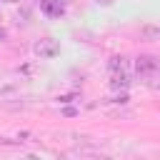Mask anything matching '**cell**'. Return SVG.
I'll list each match as a JSON object with an SVG mask.
<instances>
[{
    "label": "cell",
    "instance_id": "6da1fadb",
    "mask_svg": "<svg viewBox=\"0 0 160 160\" xmlns=\"http://www.w3.org/2000/svg\"><path fill=\"white\" fill-rule=\"evenodd\" d=\"M32 50H35L38 58H55V55H60V45H58V40H52V38L38 40Z\"/></svg>",
    "mask_w": 160,
    "mask_h": 160
},
{
    "label": "cell",
    "instance_id": "7a4b0ae2",
    "mask_svg": "<svg viewBox=\"0 0 160 160\" xmlns=\"http://www.w3.org/2000/svg\"><path fill=\"white\" fill-rule=\"evenodd\" d=\"M135 70H138V75H152L160 70V60L152 55H140L135 60Z\"/></svg>",
    "mask_w": 160,
    "mask_h": 160
},
{
    "label": "cell",
    "instance_id": "3957f363",
    "mask_svg": "<svg viewBox=\"0 0 160 160\" xmlns=\"http://www.w3.org/2000/svg\"><path fill=\"white\" fill-rule=\"evenodd\" d=\"M130 85V78L125 70H112V78H110V88L112 90H128Z\"/></svg>",
    "mask_w": 160,
    "mask_h": 160
},
{
    "label": "cell",
    "instance_id": "277c9868",
    "mask_svg": "<svg viewBox=\"0 0 160 160\" xmlns=\"http://www.w3.org/2000/svg\"><path fill=\"white\" fill-rule=\"evenodd\" d=\"M40 8H42V12L50 15V18H60L62 10H65V5H60L58 0H40Z\"/></svg>",
    "mask_w": 160,
    "mask_h": 160
},
{
    "label": "cell",
    "instance_id": "5b68a950",
    "mask_svg": "<svg viewBox=\"0 0 160 160\" xmlns=\"http://www.w3.org/2000/svg\"><path fill=\"white\" fill-rule=\"evenodd\" d=\"M125 68H128V60L125 58H118V55L110 58V70H125Z\"/></svg>",
    "mask_w": 160,
    "mask_h": 160
},
{
    "label": "cell",
    "instance_id": "8992f818",
    "mask_svg": "<svg viewBox=\"0 0 160 160\" xmlns=\"http://www.w3.org/2000/svg\"><path fill=\"white\" fill-rule=\"evenodd\" d=\"M95 2H98V5H110L112 0H95Z\"/></svg>",
    "mask_w": 160,
    "mask_h": 160
},
{
    "label": "cell",
    "instance_id": "52a82bcc",
    "mask_svg": "<svg viewBox=\"0 0 160 160\" xmlns=\"http://www.w3.org/2000/svg\"><path fill=\"white\" fill-rule=\"evenodd\" d=\"M58 2H60V5H70L72 0H58Z\"/></svg>",
    "mask_w": 160,
    "mask_h": 160
},
{
    "label": "cell",
    "instance_id": "ba28073f",
    "mask_svg": "<svg viewBox=\"0 0 160 160\" xmlns=\"http://www.w3.org/2000/svg\"><path fill=\"white\" fill-rule=\"evenodd\" d=\"M8 2H18V0H8Z\"/></svg>",
    "mask_w": 160,
    "mask_h": 160
}]
</instances>
